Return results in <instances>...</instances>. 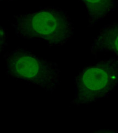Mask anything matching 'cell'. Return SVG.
Instances as JSON below:
<instances>
[{"label":"cell","instance_id":"7","mask_svg":"<svg viewBox=\"0 0 118 133\" xmlns=\"http://www.w3.org/2000/svg\"><path fill=\"white\" fill-rule=\"evenodd\" d=\"M0 1H12V0H0Z\"/></svg>","mask_w":118,"mask_h":133},{"label":"cell","instance_id":"6","mask_svg":"<svg viewBox=\"0 0 118 133\" xmlns=\"http://www.w3.org/2000/svg\"><path fill=\"white\" fill-rule=\"evenodd\" d=\"M8 33L7 30L0 24V56L8 45Z\"/></svg>","mask_w":118,"mask_h":133},{"label":"cell","instance_id":"8","mask_svg":"<svg viewBox=\"0 0 118 133\" xmlns=\"http://www.w3.org/2000/svg\"><path fill=\"white\" fill-rule=\"evenodd\" d=\"M116 5H118V0H116Z\"/></svg>","mask_w":118,"mask_h":133},{"label":"cell","instance_id":"1","mask_svg":"<svg viewBox=\"0 0 118 133\" xmlns=\"http://www.w3.org/2000/svg\"><path fill=\"white\" fill-rule=\"evenodd\" d=\"M12 25L17 36L45 42L50 46L65 45L74 32L67 12L52 7L14 16Z\"/></svg>","mask_w":118,"mask_h":133},{"label":"cell","instance_id":"3","mask_svg":"<svg viewBox=\"0 0 118 133\" xmlns=\"http://www.w3.org/2000/svg\"><path fill=\"white\" fill-rule=\"evenodd\" d=\"M74 85L71 104L77 106L107 97L118 86V58L100 60L84 68L75 77Z\"/></svg>","mask_w":118,"mask_h":133},{"label":"cell","instance_id":"2","mask_svg":"<svg viewBox=\"0 0 118 133\" xmlns=\"http://www.w3.org/2000/svg\"><path fill=\"white\" fill-rule=\"evenodd\" d=\"M5 73L12 79L24 81L52 92L60 85L58 64L41 58L26 48H16L3 55Z\"/></svg>","mask_w":118,"mask_h":133},{"label":"cell","instance_id":"4","mask_svg":"<svg viewBox=\"0 0 118 133\" xmlns=\"http://www.w3.org/2000/svg\"><path fill=\"white\" fill-rule=\"evenodd\" d=\"M92 55L111 52L118 58V20L105 25L99 31L90 46Z\"/></svg>","mask_w":118,"mask_h":133},{"label":"cell","instance_id":"5","mask_svg":"<svg viewBox=\"0 0 118 133\" xmlns=\"http://www.w3.org/2000/svg\"><path fill=\"white\" fill-rule=\"evenodd\" d=\"M88 16L89 27H92L103 20L114 9L116 0H79Z\"/></svg>","mask_w":118,"mask_h":133}]
</instances>
